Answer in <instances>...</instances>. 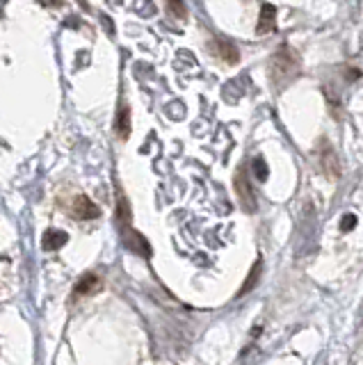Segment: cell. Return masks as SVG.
I'll return each mask as SVG.
<instances>
[{
	"label": "cell",
	"mask_w": 363,
	"mask_h": 365,
	"mask_svg": "<svg viewBox=\"0 0 363 365\" xmlns=\"http://www.w3.org/2000/svg\"><path fill=\"white\" fill-rule=\"evenodd\" d=\"M322 165L327 169V174L332 171V176H338L340 174V169H338V160H336V153H334V148L332 146H324V151H322Z\"/></svg>",
	"instance_id": "obj_10"
},
{
	"label": "cell",
	"mask_w": 363,
	"mask_h": 365,
	"mask_svg": "<svg viewBox=\"0 0 363 365\" xmlns=\"http://www.w3.org/2000/svg\"><path fill=\"white\" fill-rule=\"evenodd\" d=\"M345 78H349V80H359V78H361V71H359V68H349V71L345 73Z\"/></svg>",
	"instance_id": "obj_15"
},
{
	"label": "cell",
	"mask_w": 363,
	"mask_h": 365,
	"mask_svg": "<svg viewBox=\"0 0 363 365\" xmlns=\"http://www.w3.org/2000/svg\"><path fill=\"white\" fill-rule=\"evenodd\" d=\"M215 48H218V55L224 62H229V64L240 62V51H237L229 39H215Z\"/></svg>",
	"instance_id": "obj_6"
},
{
	"label": "cell",
	"mask_w": 363,
	"mask_h": 365,
	"mask_svg": "<svg viewBox=\"0 0 363 365\" xmlns=\"http://www.w3.org/2000/svg\"><path fill=\"white\" fill-rule=\"evenodd\" d=\"M277 28V9L272 5H263L260 7V19H258V26H256V32L258 34H267Z\"/></svg>",
	"instance_id": "obj_5"
},
{
	"label": "cell",
	"mask_w": 363,
	"mask_h": 365,
	"mask_svg": "<svg viewBox=\"0 0 363 365\" xmlns=\"http://www.w3.org/2000/svg\"><path fill=\"white\" fill-rule=\"evenodd\" d=\"M167 5H169V11H172L174 16H178V19L188 16V9L183 5V0H167Z\"/></svg>",
	"instance_id": "obj_13"
},
{
	"label": "cell",
	"mask_w": 363,
	"mask_h": 365,
	"mask_svg": "<svg viewBox=\"0 0 363 365\" xmlns=\"http://www.w3.org/2000/svg\"><path fill=\"white\" fill-rule=\"evenodd\" d=\"M252 169H254V174H256V180H260V182L267 180L270 169H267V163H265L263 158H256L254 163H252Z\"/></svg>",
	"instance_id": "obj_12"
},
{
	"label": "cell",
	"mask_w": 363,
	"mask_h": 365,
	"mask_svg": "<svg viewBox=\"0 0 363 365\" xmlns=\"http://www.w3.org/2000/svg\"><path fill=\"white\" fill-rule=\"evenodd\" d=\"M44 5H51V7H60L62 5V0H41Z\"/></svg>",
	"instance_id": "obj_16"
},
{
	"label": "cell",
	"mask_w": 363,
	"mask_h": 365,
	"mask_svg": "<svg viewBox=\"0 0 363 365\" xmlns=\"http://www.w3.org/2000/svg\"><path fill=\"white\" fill-rule=\"evenodd\" d=\"M73 215L78 217V220H96V217H101V210H98V205L92 201V199H87V197H76L73 199Z\"/></svg>",
	"instance_id": "obj_2"
},
{
	"label": "cell",
	"mask_w": 363,
	"mask_h": 365,
	"mask_svg": "<svg viewBox=\"0 0 363 365\" xmlns=\"http://www.w3.org/2000/svg\"><path fill=\"white\" fill-rule=\"evenodd\" d=\"M66 240H69V235H66L64 231H58V228H48L46 233H44V242L41 247L46 251H58L66 245Z\"/></svg>",
	"instance_id": "obj_7"
},
{
	"label": "cell",
	"mask_w": 363,
	"mask_h": 365,
	"mask_svg": "<svg viewBox=\"0 0 363 365\" xmlns=\"http://www.w3.org/2000/svg\"><path fill=\"white\" fill-rule=\"evenodd\" d=\"M123 242H126V247L131 251H135V254H140L144 258H149L151 256V247L149 242L144 240V235H140L138 231H126L123 233Z\"/></svg>",
	"instance_id": "obj_4"
},
{
	"label": "cell",
	"mask_w": 363,
	"mask_h": 365,
	"mask_svg": "<svg viewBox=\"0 0 363 365\" xmlns=\"http://www.w3.org/2000/svg\"><path fill=\"white\" fill-rule=\"evenodd\" d=\"M117 220H119V224H123L126 226L128 222H131V208H128V201H126V197H117Z\"/></svg>",
	"instance_id": "obj_11"
},
{
	"label": "cell",
	"mask_w": 363,
	"mask_h": 365,
	"mask_svg": "<svg viewBox=\"0 0 363 365\" xmlns=\"http://www.w3.org/2000/svg\"><path fill=\"white\" fill-rule=\"evenodd\" d=\"M115 130H117L119 140H128V135H131V112H128L126 106H119L117 121H115Z\"/></svg>",
	"instance_id": "obj_8"
},
{
	"label": "cell",
	"mask_w": 363,
	"mask_h": 365,
	"mask_svg": "<svg viewBox=\"0 0 363 365\" xmlns=\"http://www.w3.org/2000/svg\"><path fill=\"white\" fill-rule=\"evenodd\" d=\"M235 192H237V197H240V201L247 210H256V197H254L252 185H249V178H247L245 169H240L235 174Z\"/></svg>",
	"instance_id": "obj_1"
},
{
	"label": "cell",
	"mask_w": 363,
	"mask_h": 365,
	"mask_svg": "<svg viewBox=\"0 0 363 365\" xmlns=\"http://www.w3.org/2000/svg\"><path fill=\"white\" fill-rule=\"evenodd\" d=\"M354 226H357V215H343V220H340V231H354Z\"/></svg>",
	"instance_id": "obj_14"
},
{
	"label": "cell",
	"mask_w": 363,
	"mask_h": 365,
	"mask_svg": "<svg viewBox=\"0 0 363 365\" xmlns=\"http://www.w3.org/2000/svg\"><path fill=\"white\" fill-rule=\"evenodd\" d=\"M260 272H263V260H256V265L252 267V272H249V277H247V281L242 283V288H240V292H237V297H245L249 290H254V285L258 283V279H260Z\"/></svg>",
	"instance_id": "obj_9"
},
{
	"label": "cell",
	"mask_w": 363,
	"mask_h": 365,
	"mask_svg": "<svg viewBox=\"0 0 363 365\" xmlns=\"http://www.w3.org/2000/svg\"><path fill=\"white\" fill-rule=\"evenodd\" d=\"M98 288H101V279L96 277L94 272H87V274H83V277L78 279V283L73 285V297L78 299V297L94 294Z\"/></svg>",
	"instance_id": "obj_3"
}]
</instances>
